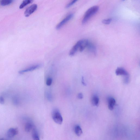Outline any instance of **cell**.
<instances>
[{"instance_id":"obj_20","label":"cell","mask_w":140,"mask_h":140,"mask_svg":"<svg viewBox=\"0 0 140 140\" xmlns=\"http://www.w3.org/2000/svg\"><path fill=\"white\" fill-rule=\"evenodd\" d=\"M52 79L50 78L47 79L46 82V84L48 86H50L52 84Z\"/></svg>"},{"instance_id":"obj_23","label":"cell","mask_w":140,"mask_h":140,"mask_svg":"<svg viewBox=\"0 0 140 140\" xmlns=\"http://www.w3.org/2000/svg\"><path fill=\"white\" fill-rule=\"evenodd\" d=\"M82 83L83 85L85 86L86 85V84L85 82L84 77H82Z\"/></svg>"},{"instance_id":"obj_18","label":"cell","mask_w":140,"mask_h":140,"mask_svg":"<svg viewBox=\"0 0 140 140\" xmlns=\"http://www.w3.org/2000/svg\"><path fill=\"white\" fill-rule=\"evenodd\" d=\"M112 20L111 18L106 19H104L102 20V22L105 24H109L110 23Z\"/></svg>"},{"instance_id":"obj_7","label":"cell","mask_w":140,"mask_h":140,"mask_svg":"<svg viewBox=\"0 0 140 140\" xmlns=\"http://www.w3.org/2000/svg\"><path fill=\"white\" fill-rule=\"evenodd\" d=\"M40 67V65H39L32 66L26 68V69L24 70L19 71V73L20 74H23L25 73L35 70L38 69V68H39Z\"/></svg>"},{"instance_id":"obj_22","label":"cell","mask_w":140,"mask_h":140,"mask_svg":"<svg viewBox=\"0 0 140 140\" xmlns=\"http://www.w3.org/2000/svg\"><path fill=\"white\" fill-rule=\"evenodd\" d=\"M78 98L79 99H82L83 98V94L81 93H79L78 95Z\"/></svg>"},{"instance_id":"obj_9","label":"cell","mask_w":140,"mask_h":140,"mask_svg":"<svg viewBox=\"0 0 140 140\" xmlns=\"http://www.w3.org/2000/svg\"><path fill=\"white\" fill-rule=\"evenodd\" d=\"M116 103V100L114 98H109L108 100V107L109 109L110 110H112L114 108Z\"/></svg>"},{"instance_id":"obj_6","label":"cell","mask_w":140,"mask_h":140,"mask_svg":"<svg viewBox=\"0 0 140 140\" xmlns=\"http://www.w3.org/2000/svg\"><path fill=\"white\" fill-rule=\"evenodd\" d=\"M18 130L17 128H11L7 131L6 135L9 138H12L18 133Z\"/></svg>"},{"instance_id":"obj_5","label":"cell","mask_w":140,"mask_h":140,"mask_svg":"<svg viewBox=\"0 0 140 140\" xmlns=\"http://www.w3.org/2000/svg\"><path fill=\"white\" fill-rule=\"evenodd\" d=\"M82 41L83 40L79 41L74 45L70 52L69 55L70 56H73L76 53L78 50L80 48Z\"/></svg>"},{"instance_id":"obj_15","label":"cell","mask_w":140,"mask_h":140,"mask_svg":"<svg viewBox=\"0 0 140 140\" xmlns=\"http://www.w3.org/2000/svg\"><path fill=\"white\" fill-rule=\"evenodd\" d=\"M99 99L96 95L94 96L92 99V103L94 106H98L99 103Z\"/></svg>"},{"instance_id":"obj_3","label":"cell","mask_w":140,"mask_h":140,"mask_svg":"<svg viewBox=\"0 0 140 140\" xmlns=\"http://www.w3.org/2000/svg\"><path fill=\"white\" fill-rule=\"evenodd\" d=\"M36 4H34L30 6L26 10L24 13V16L26 17H28L34 12L37 8Z\"/></svg>"},{"instance_id":"obj_1","label":"cell","mask_w":140,"mask_h":140,"mask_svg":"<svg viewBox=\"0 0 140 140\" xmlns=\"http://www.w3.org/2000/svg\"><path fill=\"white\" fill-rule=\"evenodd\" d=\"M99 9V7L97 6H94L89 8L85 14L82 21V24L86 23L91 17L98 12Z\"/></svg>"},{"instance_id":"obj_11","label":"cell","mask_w":140,"mask_h":140,"mask_svg":"<svg viewBox=\"0 0 140 140\" xmlns=\"http://www.w3.org/2000/svg\"><path fill=\"white\" fill-rule=\"evenodd\" d=\"M34 1V0H24L20 5L19 8L20 9H23L26 6L32 3Z\"/></svg>"},{"instance_id":"obj_16","label":"cell","mask_w":140,"mask_h":140,"mask_svg":"<svg viewBox=\"0 0 140 140\" xmlns=\"http://www.w3.org/2000/svg\"><path fill=\"white\" fill-rule=\"evenodd\" d=\"M13 1V0H2L1 4L3 6L8 5L12 3Z\"/></svg>"},{"instance_id":"obj_4","label":"cell","mask_w":140,"mask_h":140,"mask_svg":"<svg viewBox=\"0 0 140 140\" xmlns=\"http://www.w3.org/2000/svg\"><path fill=\"white\" fill-rule=\"evenodd\" d=\"M73 16V14H72L68 15L67 16L56 26V29L57 30H59L61 28L64 24H65L66 23L70 20Z\"/></svg>"},{"instance_id":"obj_24","label":"cell","mask_w":140,"mask_h":140,"mask_svg":"<svg viewBox=\"0 0 140 140\" xmlns=\"http://www.w3.org/2000/svg\"><path fill=\"white\" fill-rule=\"evenodd\" d=\"M122 1H125V0H122Z\"/></svg>"},{"instance_id":"obj_10","label":"cell","mask_w":140,"mask_h":140,"mask_svg":"<svg viewBox=\"0 0 140 140\" xmlns=\"http://www.w3.org/2000/svg\"><path fill=\"white\" fill-rule=\"evenodd\" d=\"M87 47L90 51L93 53L94 55H96V48L95 46L93 44L90 43L89 41L87 46Z\"/></svg>"},{"instance_id":"obj_8","label":"cell","mask_w":140,"mask_h":140,"mask_svg":"<svg viewBox=\"0 0 140 140\" xmlns=\"http://www.w3.org/2000/svg\"><path fill=\"white\" fill-rule=\"evenodd\" d=\"M115 73L117 75H123L124 76L129 74L125 69L121 67L117 68L116 70Z\"/></svg>"},{"instance_id":"obj_13","label":"cell","mask_w":140,"mask_h":140,"mask_svg":"<svg viewBox=\"0 0 140 140\" xmlns=\"http://www.w3.org/2000/svg\"><path fill=\"white\" fill-rule=\"evenodd\" d=\"M32 137L34 140H40L39 136L38 134V133L37 132L35 128L34 127L33 129Z\"/></svg>"},{"instance_id":"obj_21","label":"cell","mask_w":140,"mask_h":140,"mask_svg":"<svg viewBox=\"0 0 140 140\" xmlns=\"http://www.w3.org/2000/svg\"><path fill=\"white\" fill-rule=\"evenodd\" d=\"M5 103L4 98L2 96H0V103L3 104Z\"/></svg>"},{"instance_id":"obj_14","label":"cell","mask_w":140,"mask_h":140,"mask_svg":"<svg viewBox=\"0 0 140 140\" xmlns=\"http://www.w3.org/2000/svg\"><path fill=\"white\" fill-rule=\"evenodd\" d=\"M74 132L75 134L78 137H80L83 133L81 128L79 125L75 126L74 128Z\"/></svg>"},{"instance_id":"obj_19","label":"cell","mask_w":140,"mask_h":140,"mask_svg":"<svg viewBox=\"0 0 140 140\" xmlns=\"http://www.w3.org/2000/svg\"><path fill=\"white\" fill-rule=\"evenodd\" d=\"M78 1V0H73L70 3L68 4L67 5L66 7V8H69V7L73 5L75 3H76Z\"/></svg>"},{"instance_id":"obj_12","label":"cell","mask_w":140,"mask_h":140,"mask_svg":"<svg viewBox=\"0 0 140 140\" xmlns=\"http://www.w3.org/2000/svg\"><path fill=\"white\" fill-rule=\"evenodd\" d=\"M33 125L31 122H28L25 125V131L26 132H29L33 129Z\"/></svg>"},{"instance_id":"obj_17","label":"cell","mask_w":140,"mask_h":140,"mask_svg":"<svg viewBox=\"0 0 140 140\" xmlns=\"http://www.w3.org/2000/svg\"><path fill=\"white\" fill-rule=\"evenodd\" d=\"M124 82L126 84H128L129 82L130 81V77L129 74L124 76Z\"/></svg>"},{"instance_id":"obj_2","label":"cell","mask_w":140,"mask_h":140,"mask_svg":"<svg viewBox=\"0 0 140 140\" xmlns=\"http://www.w3.org/2000/svg\"><path fill=\"white\" fill-rule=\"evenodd\" d=\"M52 117L53 120L56 123L59 124H61L62 123L63 118L58 109L54 110L52 112Z\"/></svg>"}]
</instances>
